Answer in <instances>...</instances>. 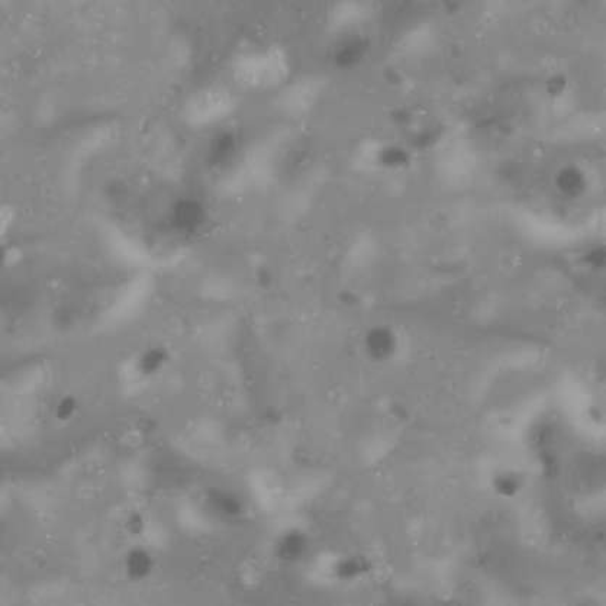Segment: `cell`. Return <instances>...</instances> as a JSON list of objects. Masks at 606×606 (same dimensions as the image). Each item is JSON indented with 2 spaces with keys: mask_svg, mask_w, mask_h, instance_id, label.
Here are the masks:
<instances>
[{
  "mask_svg": "<svg viewBox=\"0 0 606 606\" xmlns=\"http://www.w3.org/2000/svg\"><path fill=\"white\" fill-rule=\"evenodd\" d=\"M235 78L249 89L279 85L288 74V60L279 47L249 50L234 60Z\"/></svg>",
  "mask_w": 606,
  "mask_h": 606,
  "instance_id": "obj_1",
  "label": "cell"
},
{
  "mask_svg": "<svg viewBox=\"0 0 606 606\" xmlns=\"http://www.w3.org/2000/svg\"><path fill=\"white\" fill-rule=\"evenodd\" d=\"M234 100L224 89H208L193 96L187 105V118L196 124L212 123L224 118L233 108Z\"/></svg>",
  "mask_w": 606,
  "mask_h": 606,
  "instance_id": "obj_2",
  "label": "cell"
}]
</instances>
